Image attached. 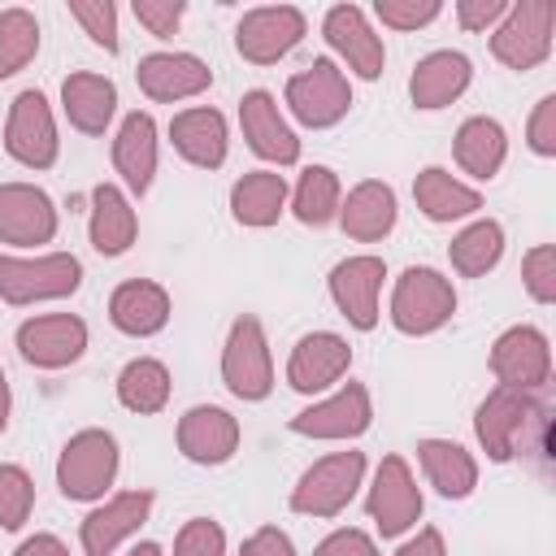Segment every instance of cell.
<instances>
[{
    "mask_svg": "<svg viewBox=\"0 0 556 556\" xmlns=\"http://www.w3.org/2000/svg\"><path fill=\"white\" fill-rule=\"evenodd\" d=\"M421 508H426V500H421V486H417L408 460L395 456V452L382 456L378 469H374L369 495H365V513H369V521L378 526V534H382V539L408 534V530L421 521Z\"/></svg>",
    "mask_w": 556,
    "mask_h": 556,
    "instance_id": "11",
    "label": "cell"
},
{
    "mask_svg": "<svg viewBox=\"0 0 556 556\" xmlns=\"http://www.w3.org/2000/svg\"><path fill=\"white\" fill-rule=\"evenodd\" d=\"M70 17L83 26V35L96 48L117 52V4H109V0H70Z\"/></svg>",
    "mask_w": 556,
    "mask_h": 556,
    "instance_id": "39",
    "label": "cell"
},
{
    "mask_svg": "<svg viewBox=\"0 0 556 556\" xmlns=\"http://www.w3.org/2000/svg\"><path fill=\"white\" fill-rule=\"evenodd\" d=\"M395 217H400L395 187L382 182V178H365V182H356V187L343 195L334 222L343 226L348 239H356V243H378V239H387V235L395 230Z\"/></svg>",
    "mask_w": 556,
    "mask_h": 556,
    "instance_id": "26",
    "label": "cell"
},
{
    "mask_svg": "<svg viewBox=\"0 0 556 556\" xmlns=\"http://www.w3.org/2000/svg\"><path fill=\"white\" fill-rule=\"evenodd\" d=\"M126 556H165V552H161L156 543H135V547H130Z\"/></svg>",
    "mask_w": 556,
    "mask_h": 556,
    "instance_id": "51",
    "label": "cell"
},
{
    "mask_svg": "<svg viewBox=\"0 0 556 556\" xmlns=\"http://www.w3.org/2000/svg\"><path fill=\"white\" fill-rule=\"evenodd\" d=\"M287 426H291V434H304V439H334V443L361 439V434L374 426L369 387H365V382H343V387H334L330 395H321L317 404L300 408Z\"/></svg>",
    "mask_w": 556,
    "mask_h": 556,
    "instance_id": "12",
    "label": "cell"
},
{
    "mask_svg": "<svg viewBox=\"0 0 556 556\" xmlns=\"http://www.w3.org/2000/svg\"><path fill=\"white\" fill-rule=\"evenodd\" d=\"M169 143H174V152L187 165H195V169H222L226 165V152H230V130H226V117L217 109L191 104V109L174 113Z\"/></svg>",
    "mask_w": 556,
    "mask_h": 556,
    "instance_id": "25",
    "label": "cell"
},
{
    "mask_svg": "<svg viewBox=\"0 0 556 556\" xmlns=\"http://www.w3.org/2000/svg\"><path fill=\"white\" fill-rule=\"evenodd\" d=\"M443 13L439 0H374V17L391 30H421Z\"/></svg>",
    "mask_w": 556,
    "mask_h": 556,
    "instance_id": "41",
    "label": "cell"
},
{
    "mask_svg": "<svg viewBox=\"0 0 556 556\" xmlns=\"http://www.w3.org/2000/svg\"><path fill=\"white\" fill-rule=\"evenodd\" d=\"M321 39H326V48L334 52L330 61H334L343 74H356V78H365V83L382 78V70H387V48H382V35L374 30V22H369V13H365L361 4H334V9H326V17H321Z\"/></svg>",
    "mask_w": 556,
    "mask_h": 556,
    "instance_id": "10",
    "label": "cell"
},
{
    "mask_svg": "<svg viewBox=\"0 0 556 556\" xmlns=\"http://www.w3.org/2000/svg\"><path fill=\"white\" fill-rule=\"evenodd\" d=\"M504 256V226L495 217H473L465 230L452 235L447 243V261L460 278H482L500 265Z\"/></svg>",
    "mask_w": 556,
    "mask_h": 556,
    "instance_id": "36",
    "label": "cell"
},
{
    "mask_svg": "<svg viewBox=\"0 0 556 556\" xmlns=\"http://www.w3.org/2000/svg\"><path fill=\"white\" fill-rule=\"evenodd\" d=\"M13 556H70V547H65L56 534H30V539L17 543Z\"/></svg>",
    "mask_w": 556,
    "mask_h": 556,
    "instance_id": "49",
    "label": "cell"
},
{
    "mask_svg": "<svg viewBox=\"0 0 556 556\" xmlns=\"http://www.w3.org/2000/svg\"><path fill=\"white\" fill-rule=\"evenodd\" d=\"M117 469H122L117 439L100 426H87V430L70 434L56 456V491L70 504H100L109 495V486L117 482Z\"/></svg>",
    "mask_w": 556,
    "mask_h": 556,
    "instance_id": "2",
    "label": "cell"
},
{
    "mask_svg": "<svg viewBox=\"0 0 556 556\" xmlns=\"http://www.w3.org/2000/svg\"><path fill=\"white\" fill-rule=\"evenodd\" d=\"M35 513V478L22 465H0V530H22Z\"/></svg>",
    "mask_w": 556,
    "mask_h": 556,
    "instance_id": "38",
    "label": "cell"
},
{
    "mask_svg": "<svg viewBox=\"0 0 556 556\" xmlns=\"http://www.w3.org/2000/svg\"><path fill=\"white\" fill-rule=\"evenodd\" d=\"M339 204H343V182L330 165H304V174L287 195V208L295 213L300 226H330L339 217Z\"/></svg>",
    "mask_w": 556,
    "mask_h": 556,
    "instance_id": "35",
    "label": "cell"
},
{
    "mask_svg": "<svg viewBox=\"0 0 556 556\" xmlns=\"http://www.w3.org/2000/svg\"><path fill=\"white\" fill-rule=\"evenodd\" d=\"M135 83L148 100L156 104H178V100H195L213 87V70L195 56V52H148L135 65Z\"/></svg>",
    "mask_w": 556,
    "mask_h": 556,
    "instance_id": "21",
    "label": "cell"
},
{
    "mask_svg": "<svg viewBox=\"0 0 556 556\" xmlns=\"http://www.w3.org/2000/svg\"><path fill=\"white\" fill-rule=\"evenodd\" d=\"M313 556H378V543H374L365 530L343 526V530H330V534L313 547Z\"/></svg>",
    "mask_w": 556,
    "mask_h": 556,
    "instance_id": "45",
    "label": "cell"
},
{
    "mask_svg": "<svg viewBox=\"0 0 556 556\" xmlns=\"http://www.w3.org/2000/svg\"><path fill=\"white\" fill-rule=\"evenodd\" d=\"M417 465L443 500H469L473 486H478V460L456 439H421L417 443Z\"/></svg>",
    "mask_w": 556,
    "mask_h": 556,
    "instance_id": "32",
    "label": "cell"
},
{
    "mask_svg": "<svg viewBox=\"0 0 556 556\" xmlns=\"http://www.w3.org/2000/svg\"><path fill=\"white\" fill-rule=\"evenodd\" d=\"M382 282H387V261L374 256V252L343 256L326 278L334 308L356 330H374L378 326V317H382Z\"/></svg>",
    "mask_w": 556,
    "mask_h": 556,
    "instance_id": "13",
    "label": "cell"
},
{
    "mask_svg": "<svg viewBox=\"0 0 556 556\" xmlns=\"http://www.w3.org/2000/svg\"><path fill=\"white\" fill-rule=\"evenodd\" d=\"M452 156H456V165L469 174V178H478V182H491L500 169H504V161H508V130L495 122V117H465L460 126H456V139H452Z\"/></svg>",
    "mask_w": 556,
    "mask_h": 556,
    "instance_id": "33",
    "label": "cell"
},
{
    "mask_svg": "<svg viewBox=\"0 0 556 556\" xmlns=\"http://www.w3.org/2000/svg\"><path fill=\"white\" fill-rule=\"evenodd\" d=\"M473 434H478L486 460L508 465L513 456H521L534 443H543L547 413H543V404L534 395L513 391V387H495V391H486V400L473 413Z\"/></svg>",
    "mask_w": 556,
    "mask_h": 556,
    "instance_id": "1",
    "label": "cell"
},
{
    "mask_svg": "<svg viewBox=\"0 0 556 556\" xmlns=\"http://www.w3.org/2000/svg\"><path fill=\"white\" fill-rule=\"evenodd\" d=\"M348 369H352V343L334 330H308L295 339V348L287 356V387L300 395H321Z\"/></svg>",
    "mask_w": 556,
    "mask_h": 556,
    "instance_id": "18",
    "label": "cell"
},
{
    "mask_svg": "<svg viewBox=\"0 0 556 556\" xmlns=\"http://www.w3.org/2000/svg\"><path fill=\"white\" fill-rule=\"evenodd\" d=\"M239 130H243L248 148H252L261 161H269V165H278V169L300 161V135H295L291 122L282 117L274 91H265V87L243 91V100H239Z\"/></svg>",
    "mask_w": 556,
    "mask_h": 556,
    "instance_id": "19",
    "label": "cell"
},
{
    "mask_svg": "<svg viewBox=\"0 0 556 556\" xmlns=\"http://www.w3.org/2000/svg\"><path fill=\"white\" fill-rule=\"evenodd\" d=\"M521 287L534 304H556V248L539 243L521 256Z\"/></svg>",
    "mask_w": 556,
    "mask_h": 556,
    "instance_id": "40",
    "label": "cell"
},
{
    "mask_svg": "<svg viewBox=\"0 0 556 556\" xmlns=\"http://www.w3.org/2000/svg\"><path fill=\"white\" fill-rule=\"evenodd\" d=\"M9 417H13V391H9V378H4V365H0V434L9 430Z\"/></svg>",
    "mask_w": 556,
    "mask_h": 556,
    "instance_id": "50",
    "label": "cell"
},
{
    "mask_svg": "<svg viewBox=\"0 0 556 556\" xmlns=\"http://www.w3.org/2000/svg\"><path fill=\"white\" fill-rule=\"evenodd\" d=\"M526 143L534 156H556V96H543L526 122Z\"/></svg>",
    "mask_w": 556,
    "mask_h": 556,
    "instance_id": "44",
    "label": "cell"
},
{
    "mask_svg": "<svg viewBox=\"0 0 556 556\" xmlns=\"http://www.w3.org/2000/svg\"><path fill=\"white\" fill-rule=\"evenodd\" d=\"M87 239L100 256H122L139 239V213L130 195L117 182H96L91 187V217H87Z\"/></svg>",
    "mask_w": 556,
    "mask_h": 556,
    "instance_id": "28",
    "label": "cell"
},
{
    "mask_svg": "<svg viewBox=\"0 0 556 556\" xmlns=\"http://www.w3.org/2000/svg\"><path fill=\"white\" fill-rule=\"evenodd\" d=\"M83 287V261L74 252H4L0 256V300L13 308L70 300Z\"/></svg>",
    "mask_w": 556,
    "mask_h": 556,
    "instance_id": "3",
    "label": "cell"
},
{
    "mask_svg": "<svg viewBox=\"0 0 556 556\" xmlns=\"http://www.w3.org/2000/svg\"><path fill=\"white\" fill-rule=\"evenodd\" d=\"M39 56V17L30 9H0V83Z\"/></svg>",
    "mask_w": 556,
    "mask_h": 556,
    "instance_id": "37",
    "label": "cell"
},
{
    "mask_svg": "<svg viewBox=\"0 0 556 556\" xmlns=\"http://www.w3.org/2000/svg\"><path fill=\"white\" fill-rule=\"evenodd\" d=\"M169 391H174V378H169L165 361H156V356H135L117 374V404L139 413V417L165 413Z\"/></svg>",
    "mask_w": 556,
    "mask_h": 556,
    "instance_id": "34",
    "label": "cell"
},
{
    "mask_svg": "<svg viewBox=\"0 0 556 556\" xmlns=\"http://www.w3.org/2000/svg\"><path fill=\"white\" fill-rule=\"evenodd\" d=\"M491 374L500 387L526 391L534 395L539 387L552 382V343L539 326H508L495 343H491Z\"/></svg>",
    "mask_w": 556,
    "mask_h": 556,
    "instance_id": "15",
    "label": "cell"
},
{
    "mask_svg": "<svg viewBox=\"0 0 556 556\" xmlns=\"http://www.w3.org/2000/svg\"><path fill=\"white\" fill-rule=\"evenodd\" d=\"M387 317L408 339H421V334L443 330L456 317V287H452V278L439 274V269H430V265H408L395 278V287H391Z\"/></svg>",
    "mask_w": 556,
    "mask_h": 556,
    "instance_id": "4",
    "label": "cell"
},
{
    "mask_svg": "<svg viewBox=\"0 0 556 556\" xmlns=\"http://www.w3.org/2000/svg\"><path fill=\"white\" fill-rule=\"evenodd\" d=\"M61 113L83 135H104L117 113V83L91 70H78L61 83Z\"/></svg>",
    "mask_w": 556,
    "mask_h": 556,
    "instance_id": "30",
    "label": "cell"
},
{
    "mask_svg": "<svg viewBox=\"0 0 556 556\" xmlns=\"http://www.w3.org/2000/svg\"><path fill=\"white\" fill-rule=\"evenodd\" d=\"M287 195L291 187L278 169H248L230 187V217L248 230H269L287 213Z\"/></svg>",
    "mask_w": 556,
    "mask_h": 556,
    "instance_id": "31",
    "label": "cell"
},
{
    "mask_svg": "<svg viewBox=\"0 0 556 556\" xmlns=\"http://www.w3.org/2000/svg\"><path fill=\"white\" fill-rule=\"evenodd\" d=\"M130 13H135V22H139L148 35L174 39L178 26H182V17H187V4H182V0H135Z\"/></svg>",
    "mask_w": 556,
    "mask_h": 556,
    "instance_id": "43",
    "label": "cell"
},
{
    "mask_svg": "<svg viewBox=\"0 0 556 556\" xmlns=\"http://www.w3.org/2000/svg\"><path fill=\"white\" fill-rule=\"evenodd\" d=\"M174 439H178V452L191 465H204L208 469V465H226L239 452L243 430H239V417L235 413H226L217 404H195V408H187L178 417Z\"/></svg>",
    "mask_w": 556,
    "mask_h": 556,
    "instance_id": "22",
    "label": "cell"
},
{
    "mask_svg": "<svg viewBox=\"0 0 556 556\" xmlns=\"http://www.w3.org/2000/svg\"><path fill=\"white\" fill-rule=\"evenodd\" d=\"M556 39V4L552 0H521L508 4L500 26L491 30V56L508 70H539L552 56Z\"/></svg>",
    "mask_w": 556,
    "mask_h": 556,
    "instance_id": "6",
    "label": "cell"
},
{
    "mask_svg": "<svg viewBox=\"0 0 556 556\" xmlns=\"http://www.w3.org/2000/svg\"><path fill=\"white\" fill-rule=\"evenodd\" d=\"M395 556H447V543H443V534L434 526H421L413 539H404L395 547Z\"/></svg>",
    "mask_w": 556,
    "mask_h": 556,
    "instance_id": "48",
    "label": "cell"
},
{
    "mask_svg": "<svg viewBox=\"0 0 556 556\" xmlns=\"http://www.w3.org/2000/svg\"><path fill=\"white\" fill-rule=\"evenodd\" d=\"M239 556H295V543H291L287 530H278V526H261V530H252V534L243 539Z\"/></svg>",
    "mask_w": 556,
    "mask_h": 556,
    "instance_id": "47",
    "label": "cell"
},
{
    "mask_svg": "<svg viewBox=\"0 0 556 556\" xmlns=\"http://www.w3.org/2000/svg\"><path fill=\"white\" fill-rule=\"evenodd\" d=\"M282 104L287 113L308 126V130H330L348 117L352 109V83L348 74L330 61V56H317L313 65H304L300 74L287 78V91H282Z\"/></svg>",
    "mask_w": 556,
    "mask_h": 556,
    "instance_id": "5",
    "label": "cell"
},
{
    "mask_svg": "<svg viewBox=\"0 0 556 556\" xmlns=\"http://www.w3.org/2000/svg\"><path fill=\"white\" fill-rule=\"evenodd\" d=\"M174 556H226V530L213 517H191L174 534Z\"/></svg>",
    "mask_w": 556,
    "mask_h": 556,
    "instance_id": "42",
    "label": "cell"
},
{
    "mask_svg": "<svg viewBox=\"0 0 556 556\" xmlns=\"http://www.w3.org/2000/svg\"><path fill=\"white\" fill-rule=\"evenodd\" d=\"M169 313H174V300L161 282L152 278H126L113 295H109V321L130 334V339H152L169 326Z\"/></svg>",
    "mask_w": 556,
    "mask_h": 556,
    "instance_id": "27",
    "label": "cell"
},
{
    "mask_svg": "<svg viewBox=\"0 0 556 556\" xmlns=\"http://www.w3.org/2000/svg\"><path fill=\"white\" fill-rule=\"evenodd\" d=\"M304 30H308V17L295 4H261L239 17L235 52L252 65H274L304 39Z\"/></svg>",
    "mask_w": 556,
    "mask_h": 556,
    "instance_id": "16",
    "label": "cell"
},
{
    "mask_svg": "<svg viewBox=\"0 0 556 556\" xmlns=\"http://www.w3.org/2000/svg\"><path fill=\"white\" fill-rule=\"evenodd\" d=\"M152 513V491H117L109 500H100L83 526H78V543H83V556H113L130 534H139V526L148 521Z\"/></svg>",
    "mask_w": 556,
    "mask_h": 556,
    "instance_id": "20",
    "label": "cell"
},
{
    "mask_svg": "<svg viewBox=\"0 0 556 556\" xmlns=\"http://www.w3.org/2000/svg\"><path fill=\"white\" fill-rule=\"evenodd\" d=\"M473 83V61L456 48H439V52H426L413 74H408V96L417 109L434 113V109H447L452 100H460Z\"/></svg>",
    "mask_w": 556,
    "mask_h": 556,
    "instance_id": "24",
    "label": "cell"
},
{
    "mask_svg": "<svg viewBox=\"0 0 556 556\" xmlns=\"http://www.w3.org/2000/svg\"><path fill=\"white\" fill-rule=\"evenodd\" d=\"M156 161H161V139H156L152 113H143V109L126 113L113 135V169L122 178V191L143 195L156 178Z\"/></svg>",
    "mask_w": 556,
    "mask_h": 556,
    "instance_id": "23",
    "label": "cell"
},
{
    "mask_svg": "<svg viewBox=\"0 0 556 556\" xmlns=\"http://www.w3.org/2000/svg\"><path fill=\"white\" fill-rule=\"evenodd\" d=\"M413 200H417L421 217H426V222H439V226L465 222V217H473V213L482 208V191L469 187V182H460V178H456L452 169H443V165H426V169L413 178Z\"/></svg>",
    "mask_w": 556,
    "mask_h": 556,
    "instance_id": "29",
    "label": "cell"
},
{
    "mask_svg": "<svg viewBox=\"0 0 556 556\" xmlns=\"http://www.w3.org/2000/svg\"><path fill=\"white\" fill-rule=\"evenodd\" d=\"M222 382L243 404H256L274 391V356H269V339H265L261 317L243 313L230 321L226 343H222Z\"/></svg>",
    "mask_w": 556,
    "mask_h": 556,
    "instance_id": "7",
    "label": "cell"
},
{
    "mask_svg": "<svg viewBox=\"0 0 556 556\" xmlns=\"http://www.w3.org/2000/svg\"><path fill=\"white\" fill-rule=\"evenodd\" d=\"M4 152L22 165V169H52L61 156V135H56V117L52 104L39 87H26L13 96L9 117H4Z\"/></svg>",
    "mask_w": 556,
    "mask_h": 556,
    "instance_id": "9",
    "label": "cell"
},
{
    "mask_svg": "<svg viewBox=\"0 0 556 556\" xmlns=\"http://www.w3.org/2000/svg\"><path fill=\"white\" fill-rule=\"evenodd\" d=\"M13 343L35 369H70L87 352V321L78 313H39L17 326Z\"/></svg>",
    "mask_w": 556,
    "mask_h": 556,
    "instance_id": "14",
    "label": "cell"
},
{
    "mask_svg": "<svg viewBox=\"0 0 556 556\" xmlns=\"http://www.w3.org/2000/svg\"><path fill=\"white\" fill-rule=\"evenodd\" d=\"M365 482V456L361 452H330L321 460H313L295 486H291V513L300 517H339L356 491Z\"/></svg>",
    "mask_w": 556,
    "mask_h": 556,
    "instance_id": "8",
    "label": "cell"
},
{
    "mask_svg": "<svg viewBox=\"0 0 556 556\" xmlns=\"http://www.w3.org/2000/svg\"><path fill=\"white\" fill-rule=\"evenodd\" d=\"M56 204L35 182H0V243L30 252L56 239Z\"/></svg>",
    "mask_w": 556,
    "mask_h": 556,
    "instance_id": "17",
    "label": "cell"
},
{
    "mask_svg": "<svg viewBox=\"0 0 556 556\" xmlns=\"http://www.w3.org/2000/svg\"><path fill=\"white\" fill-rule=\"evenodd\" d=\"M508 13V0H456V22L460 30H495L500 17Z\"/></svg>",
    "mask_w": 556,
    "mask_h": 556,
    "instance_id": "46",
    "label": "cell"
}]
</instances>
